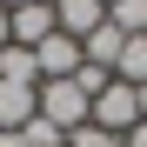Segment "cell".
Segmentation results:
<instances>
[{
  "instance_id": "cell-9",
  "label": "cell",
  "mask_w": 147,
  "mask_h": 147,
  "mask_svg": "<svg viewBox=\"0 0 147 147\" xmlns=\"http://www.w3.org/2000/svg\"><path fill=\"white\" fill-rule=\"evenodd\" d=\"M0 80H20V87H40V67L27 47H0Z\"/></svg>"
},
{
  "instance_id": "cell-15",
  "label": "cell",
  "mask_w": 147,
  "mask_h": 147,
  "mask_svg": "<svg viewBox=\"0 0 147 147\" xmlns=\"http://www.w3.org/2000/svg\"><path fill=\"white\" fill-rule=\"evenodd\" d=\"M0 47H13V27H7V7H0Z\"/></svg>"
},
{
  "instance_id": "cell-3",
  "label": "cell",
  "mask_w": 147,
  "mask_h": 147,
  "mask_svg": "<svg viewBox=\"0 0 147 147\" xmlns=\"http://www.w3.org/2000/svg\"><path fill=\"white\" fill-rule=\"evenodd\" d=\"M34 67H40V80H74V74H80V40L47 34V40L34 47Z\"/></svg>"
},
{
  "instance_id": "cell-14",
  "label": "cell",
  "mask_w": 147,
  "mask_h": 147,
  "mask_svg": "<svg viewBox=\"0 0 147 147\" xmlns=\"http://www.w3.org/2000/svg\"><path fill=\"white\" fill-rule=\"evenodd\" d=\"M120 147H147V120H140L134 134H120Z\"/></svg>"
},
{
  "instance_id": "cell-4",
  "label": "cell",
  "mask_w": 147,
  "mask_h": 147,
  "mask_svg": "<svg viewBox=\"0 0 147 147\" xmlns=\"http://www.w3.org/2000/svg\"><path fill=\"white\" fill-rule=\"evenodd\" d=\"M34 114H40V87L0 80V134H20V127H27Z\"/></svg>"
},
{
  "instance_id": "cell-2",
  "label": "cell",
  "mask_w": 147,
  "mask_h": 147,
  "mask_svg": "<svg viewBox=\"0 0 147 147\" xmlns=\"http://www.w3.org/2000/svg\"><path fill=\"white\" fill-rule=\"evenodd\" d=\"M94 127H107V134H134V127H140V87L107 80L100 94H94Z\"/></svg>"
},
{
  "instance_id": "cell-17",
  "label": "cell",
  "mask_w": 147,
  "mask_h": 147,
  "mask_svg": "<svg viewBox=\"0 0 147 147\" xmlns=\"http://www.w3.org/2000/svg\"><path fill=\"white\" fill-rule=\"evenodd\" d=\"M0 147H20V134H0Z\"/></svg>"
},
{
  "instance_id": "cell-6",
  "label": "cell",
  "mask_w": 147,
  "mask_h": 147,
  "mask_svg": "<svg viewBox=\"0 0 147 147\" xmlns=\"http://www.w3.org/2000/svg\"><path fill=\"white\" fill-rule=\"evenodd\" d=\"M100 20H107V7H100V0H54V27H60L67 40H87Z\"/></svg>"
},
{
  "instance_id": "cell-5",
  "label": "cell",
  "mask_w": 147,
  "mask_h": 147,
  "mask_svg": "<svg viewBox=\"0 0 147 147\" xmlns=\"http://www.w3.org/2000/svg\"><path fill=\"white\" fill-rule=\"evenodd\" d=\"M7 27H13V47H27V54H34L47 34H60V27H54V0H34V7L7 13Z\"/></svg>"
},
{
  "instance_id": "cell-16",
  "label": "cell",
  "mask_w": 147,
  "mask_h": 147,
  "mask_svg": "<svg viewBox=\"0 0 147 147\" xmlns=\"http://www.w3.org/2000/svg\"><path fill=\"white\" fill-rule=\"evenodd\" d=\"M0 7H7V13H20V7H34V0H0Z\"/></svg>"
},
{
  "instance_id": "cell-7",
  "label": "cell",
  "mask_w": 147,
  "mask_h": 147,
  "mask_svg": "<svg viewBox=\"0 0 147 147\" xmlns=\"http://www.w3.org/2000/svg\"><path fill=\"white\" fill-rule=\"evenodd\" d=\"M120 47H127V34L114 27V20H100L87 40H80V60L87 67H100V74H114V60H120Z\"/></svg>"
},
{
  "instance_id": "cell-19",
  "label": "cell",
  "mask_w": 147,
  "mask_h": 147,
  "mask_svg": "<svg viewBox=\"0 0 147 147\" xmlns=\"http://www.w3.org/2000/svg\"><path fill=\"white\" fill-rule=\"evenodd\" d=\"M100 7H114V0H100Z\"/></svg>"
},
{
  "instance_id": "cell-18",
  "label": "cell",
  "mask_w": 147,
  "mask_h": 147,
  "mask_svg": "<svg viewBox=\"0 0 147 147\" xmlns=\"http://www.w3.org/2000/svg\"><path fill=\"white\" fill-rule=\"evenodd\" d=\"M140 120H147V87H140Z\"/></svg>"
},
{
  "instance_id": "cell-13",
  "label": "cell",
  "mask_w": 147,
  "mask_h": 147,
  "mask_svg": "<svg viewBox=\"0 0 147 147\" xmlns=\"http://www.w3.org/2000/svg\"><path fill=\"white\" fill-rule=\"evenodd\" d=\"M107 80H114V74H100V67H87V60H80V74H74V87H80V94H87V100H94V94H100Z\"/></svg>"
},
{
  "instance_id": "cell-1",
  "label": "cell",
  "mask_w": 147,
  "mask_h": 147,
  "mask_svg": "<svg viewBox=\"0 0 147 147\" xmlns=\"http://www.w3.org/2000/svg\"><path fill=\"white\" fill-rule=\"evenodd\" d=\"M40 120H54L60 134H74V127L94 120V100H87L74 80H40Z\"/></svg>"
},
{
  "instance_id": "cell-11",
  "label": "cell",
  "mask_w": 147,
  "mask_h": 147,
  "mask_svg": "<svg viewBox=\"0 0 147 147\" xmlns=\"http://www.w3.org/2000/svg\"><path fill=\"white\" fill-rule=\"evenodd\" d=\"M20 147H67V134L54 127V120H40V114H34L27 127H20Z\"/></svg>"
},
{
  "instance_id": "cell-8",
  "label": "cell",
  "mask_w": 147,
  "mask_h": 147,
  "mask_svg": "<svg viewBox=\"0 0 147 147\" xmlns=\"http://www.w3.org/2000/svg\"><path fill=\"white\" fill-rule=\"evenodd\" d=\"M114 80L147 87V34H127V47H120V60H114Z\"/></svg>"
},
{
  "instance_id": "cell-12",
  "label": "cell",
  "mask_w": 147,
  "mask_h": 147,
  "mask_svg": "<svg viewBox=\"0 0 147 147\" xmlns=\"http://www.w3.org/2000/svg\"><path fill=\"white\" fill-rule=\"evenodd\" d=\"M67 147H120V134H107V127H94V120H87V127L67 134Z\"/></svg>"
},
{
  "instance_id": "cell-10",
  "label": "cell",
  "mask_w": 147,
  "mask_h": 147,
  "mask_svg": "<svg viewBox=\"0 0 147 147\" xmlns=\"http://www.w3.org/2000/svg\"><path fill=\"white\" fill-rule=\"evenodd\" d=\"M107 20H114L120 34H147V0H114Z\"/></svg>"
}]
</instances>
